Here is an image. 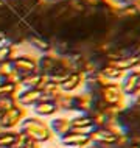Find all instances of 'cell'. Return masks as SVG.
Wrapping results in <instances>:
<instances>
[{"label":"cell","mask_w":140,"mask_h":148,"mask_svg":"<svg viewBox=\"0 0 140 148\" xmlns=\"http://www.w3.org/2000/svg\"><path fill=\"white\" fill-rule=\"evenodd\" d=\"M112 42L111 41H104V42H100L98 45H97V50L100 51V53H109V51H112Z\"/></svg>","instance_id":"obj_22"},{"label":"cell","mask_w":140,"mask_h":148,"mask_svg":"<svg viewBox=\"0 0 140 148\" xmlns=\"http://www.w3.org/2000/svg\"><path fill=\"white\" fill-rule=\"evenodd\" d=\"M139 86H140V75H139Z\"/></svg>","instance_id":"obj_29"},{"label":"cell","mask_w":140,"mask_h":148,"mask_svg":"<svg viewBox=\"0 0 140 148\" xmlns=\"http://www.w3.org/2000/svg\"><path fill=\"white\" fill-rule=\"evenodd\" d=\"M48 125H50L51 133L56 134L59 139H61L62 136H66V134L70 133V130H72V120L67 119L64 114H56L53 119L48 120Z\"/></svg>","instance_id":"obj_5"},{"label":"cell","mask_w":140,"mask_h":148,"mask_svg":"<svg viewBox=\"0 0 140 148\" xmlns=\"http://www.w3.org/2000/svg\"><path fill=\"white\" fill-rule=\"evenodd\" d=\"M100 72H101L104 77H107L109 79H112V81H122V79L126 77V73H128L129 70H118V69H115V67L104 64V66H101Z\"/></svg>","instance_id":"obj_12"},{"label":"cell","mask_w":140,"mask_h":148,"mask_svg":"<svg viewBox=\"0 0 140 148\" xmlns=\"http://www.w3.org/2000/svg\"><path fill=\"white\" fill-rule=\"evenodd\" d=\"M38 66H39V70H41L42 73H48V75H50L51 72H53L56 67H58V61H55V59L48 58L47 55H41Z\"/></svg>","instance_id":"obj_14"},{"label":"cell","mask_w":140,"mask_h":148,"mask_svg":"<svg viewBox=\"0 0 140 148\" xmlns=\"http://www.w3.org/2000/svg\"><path fill=\"white\" fill-rule=\"evenodd\" d=\"M89 125H92V119H90V115H87V114H83V115H79V117L72 120V128L89 126Z\"/></svg>","instance_id":"obj_17"},{"label":"cell","mask_w":140,"mask_h":148,"mask_svg":"<svg viewBox=\"0 0 140 148\" xmlns=\"http://www.w3.org/2000/svg\"><path fill=\"white\" fill-rule=\"evenodd\" d=\"M128 148H140V147H139V145H132V143H131V145L128 147Z\"/></svg>","instance_id":"obj_26"},{"label":"cell","mask_w":140,"mask_h":148,"mask_svg":"<svg viewBox=\"0 0 140 148\" xmlns=\"http://www.w3.org/2000/svg\"><path fill=\"white\" fill-rule=\"evenodd\" d=\"M19 131L25 133L31 142H39V143H48L56 134L51 133L48 120L38 117L34 114H30L27 119H23V122L19 126Z\"/></svg>","instance_id":"obj_1"},{"label":"cell","mask_w":140,"mask_h":148,"mask_svg":"<svg viewBox=\"0 0 140 148\" xmlns=\"http://www.w3.org/2000/svg\"><path fill=\"white\" fill-rule=\"evenodd\" d=\"M13 67L20 73V77H23V75H27V73H33V72L41 73L38 62L31 61V59H27V58H19V59H16V61H13Z\"/></svg>","instance_id":"obj_9"},{"label":"cell","mask_w":140,"mask_h":148,"mask_svg":"<svg viewBox=\"0 0 140 148\" xmlns=\"http://www.w3.org/2000/svg\"><path fill=\"white\" fill-rule=\"evenodd\" d=\"M8 53H10V47H8V45H2V47H0V62L6 61V59H8Z\"/></svg>","instance_id":"obj_23"},{"label":"cell","mask_w":140,"mask_h":148,"mask_svg":"<svg viewBox=\"0 0 140 148\" xmlns=\"http://www.w3.org/2000/svg\"><path fill=\"white\" fill-rule=\"evenodd\" d=\"M19 131V130H17ZM17 131H10V130H3L0 133V147L3 148H10L16 140V134Z\"/></svg>","instance_id":"obj_16"},{"label":"cell","mask_w":140,"mask_h":148,"mask_svg":"<svg viewBox=\"0 0 140 148\" xmlns=\"http://www.w3.org/2000/svg\"><path fill=\"white\" fill-rule=\"evenodd\" d=\"M2 83H5V78H3L2 75H0V84H2Z\"/></svg>","instance_id":"obj_27"},{"label":"cell","mask_w":140,"mask_h":148,"mask_svg":"<svg viewBox=\"0 0 140 148\" xmlns=\"http://www.w3.org/2000/svg\"><path fill=\"white\" fill-rule=\"evenodd\" d=\"M97 94L100 95L98 98H101L106 105H117L118 100L125 95L122 90V83L120 81H114L112 84L106 86V87H100Z\"/></svg>","instance_id":"obj_3"},{"label":"cell","mask_w":140,"mask_h":148,"mask_svg":"<svg viewBox=\"0 0 140 148\" xmlns=\"http://www.w3.org/2000/svg\"><path fill=\"white\" fill-rule=\"evenodd\" d=\"M31 114L30 108L25 106H13L11 109L5 111L0 114V125L3 126V130H10V131H17L20 123L23 122V119H27Z\"/></svg>","instance_id":"obj_2"},{"label":"cell","mask_w":140,"mask_h":148,"mask_svg":"<svg viewBox=\"0 0 140 148\" xmlns=\"http://www.w3.org/2000/svg\"><path fill=\"white\" fill-rule=\"evenodd\" d=\"M122 90L125 95H131L132 92L139 87V75L134 72H128L126 77L122 79Z\"/></svg>","instance_id":"obj_10"},{"label":"cell","mask_w":140,"mask_h":148,"mask_svg":"<svg viewBox=\"0 0 140 148\" xmlns=\"http://www.w3.org/2000/svg\"><path fill=\"white\" fill-rule=\"evenodd\" d=\"M20 78H22L20 73H19L16 69H13V70H11L10 73L5 77V83H8V84H17V83L20 81Z\"/></svg>","instance_id":"obj_19"},{"label":"cell","mask_w":140,"mask_h":148,"mask_svg":"<svg viewBox=\"0 0 140 148\" xmlns=\"http://www.w3.org/2000/svg\"><path fill=\"white\" fill-rule=\"evenodd\" d=\"M39 81H41V73H36V72H33V73H27V75H23V77L20 78V83L27 87V89L38 87Z\"/></svg>","instance_id":"obj_15"},{"label":"cell","mask_w":140,"mask_h":148,"mask_svg":"<svg viewBox=\"0 0 140 148\" xmlns=\"http://www.w3.org/2000/svg\"><path fill=\"white\" fill-rule=\"evenodd\" d=\"M31 114L38 115V117H42L45 120H50L59 112H58V109H56L53 101H38L31 108Z\"/></svg>","instance_id":"obj_6"},{"label":"cell","mask_w":140,"mask_h":148,"mask_svg":"<svg viewBox=\"0 0 140 148\" xmlns=\"http://www.w3.org/2000/svg\"><path fill=\"white\" fill-rule=\"evenodd\" d=\"M100 2H101V0H84V5H89L92 8H95Z\"/></svg>","instance_id":"obj_24"},{"label":"cell","mask_w":140,"mask_h":148,"mask_svg":"<svg viewBox=\"0 0 140 148\" xmlns=\"http://www.w3.org/2000/svg\"><path fill=\"white\" fill-rule=\"evenodd\" d=\"M14 90V84H8V83H2L0 84V98L2 97H11Z\"/></svg>","instance_id":"obj_20"},{"label":"cell","mask_w":140,"mask_h":148,"mask_svg":"<svg viewBox=\"0 0 140 148\" xmlns=\"http://www.w3.org/2000/svg\"><path fill=\"white\" fill-rule=\"evenodd\" d=\"M89 139L94 145H104V143H115V136L109 133L106 128H95L89 134Z\"/></svg>","instance_id":"obj_8"},{"label":"cell","mask_w":140,"mask_h":148,"mask_svg":"<svg viewBox=\"0 0 140 148\" xmlns=\"http://www.w3.org/2000/svg\"><path fill=\"white\" fill-rule=\"evenodd\" d=\"M94 103H95V92L90 89H86L75 95V108L79 109L83 114L89 115L94 111Z\"/></svg>","instance_id":"obj_4"},{"label":"cell","mask_w":140,"mask_h":148,"mask_svg":"<svg viewBox=\"0 0 140 148\" xmlns=\"http://www.w3.org/2000/svg\"><path fill=\"white\" fill-rule=\"evenodd\" d=\"M13 69H14V67H13V61H10V59H6V61L0 62V75H2L3 78H5Z\"/></svg>","instance_id":"obj_21"},{"label":"cell","mask_w":140,"mask_h":148,"mask_svg":"<svg viewBox=\"0 0 140 148\" xmlns=\"http://www.w3.org/2000/svg\"><path fill=\"white\" fill-rule=\"evenodd\" d=\"M0 8H5V3H3L2 0H0Z\"/></svg>","instance_id":"obj_28"},{"label":"cell","mask_w":140,"mask_h":148,"mask_svg":"<svg viewBox=\"0 0 140 148\" xmlns=\"http://www.w3.org/2000/svg\"><path fill=\"white\" fill-rule=\"evenodd\" d=\"M45 148H47V147H45Z\"/></svg>","instance_id":"obj_30"},{"label":"cell","mask_w":140,"mask_h":148,"mask_svg":"<svg viewBox=\"0 0 140 148\" xmlns=\"http://www.w3.org/2000/svg\"><path fill=\"white\" fill-rule=\"evenodd\" d=\"M5 38H6V33H5L3 30H0V41H3Z\"/></svg>","instance_id":"obj_25"},{"label":"cell","mask_w":140,"mask_h":148,"mask_svg":"<svg viewBox=\"0 0 140 148\" xmlns=\"http://www.w3.org/2000/svg\"><path fill=\"white\" fill-rule=\"evenodd\" d=\"M28 44H30L36 51H39L41 55H44L51 47V44L47 41V39H44V38H41V36H38V34L30 36V38H28Z\"/></svg>","instance_id":"obj_13"},{"label":"cell","mask_w":140,"mask_h":148,"mask_svg":"<svg viewBox=\"0 0 140 148\" xmlns=\"http://www.w3.org/2000/svg\"><path fill=\"white\" fill-rule=\"evenodd\" d=\"M59 140H61V143H64V145H67V147H70V148H76L78 145H81L83 142L89 140V136L76 134V133H72V131H70L69 134L62 136Z\"/></svg>","instance_id":"obj_11"},{"label":"cell","mask_w":140,"mask_h":148,"mask_svg":"<svg viewBox=\"0 0 140 148\" xmlns=\"http://www.w3.org/2000/svg\"><path fill=\"white\" fill-rule=\"evenodd\" d=\"M42 95V90L38 89V87H31V89H25L20 95L17 97V105L20 106H25V108H33L36 103L39 101Z\"/></svg>","instance_id":"obj_7"},{"label":"cell","mask_w":140,"mask_h":148,"mask_svg":"<svg viewBox=\"0 0 140 148\" xmlns=\"http://www.w3.org/2000/svg\"><path fill=\"white\" fill-rule=\"evenodd\" d=\"M67 6H69L70 11H73V13H76V14L86 11V5H84V2H79V0H69Z\"/></svg>","instance_id":"obj_18"}]
</instances>
